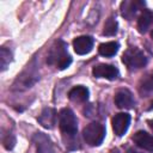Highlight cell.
Here are the masks:
<instances>
[{
    "mask_svg": "<svg viewBox=\"0 0 153 153\" xmlns=\"http://www.w3.org/2000/svg\"><path fill=\"white\" fill-rule=\"evenodd\" d=\"M48 63L55 65L59 69H66L72 63V57L67 53V44L63 41H57L51 47L48 55Z\"/></svg>",
    "mask_w": 153,
    "mask_h": 153,
    "instance_id": "cell-1",
    "label": "cell"
},
{
    "mask_svg": "<svg viewBox=\"0 0 153 153\" xmlns=\"http://www.w3.org/2000/svg\"><path fill=\"white\" fill-rule=\"evenodd\" d=\"M82 137L90 146H99L105 137V127L99 122H92L84 128Z\"/></svg>",
    "mask_w": 153,
    "mask_h": 153,
    "instance_id": "cell-2",
    "label": "cell"
},
{
    "mask_svg": "<svg viewBox=\"0 0 153 153\" xmlns=\"http://www.w3.org/2000/svg\"><path fill=\"white\" fill-rule=\"evenodd\" d=\"M122 62L129 68V69H140L146 66L147 57L139 48H129L127 49L122 55Z\"/></svg>",
    "mask_w": 153,
    "mask_h": 153,
    "instance_id": "cell-3",
    "label": "cell"
},
{
    "mask_svg": "<svg viewBox=\"0 0 153 153\" xmlns=\"http://www.w3.org/2000/svg\"><path fill=\"white\" fill-rule=\"evenodd\" d=\"M59 126H60L61 131L66 135L73 136L76 134L78 120L71 109L65 108L59 112Z\"/></svg>",
    "mask_w": 153,
    "mask_h": 153,
    "instance_id": "cell-4",
    "label": "cell"
},
{
    "mask_svg": "<svg viewBox=\"0 0 153 153\" xmlns=\"http://www.w3.org/2000/svg\"><path fill=\"white\" fill-rule=\"evenodd\" d=\"M37 79H38V74L35 71V68L27 66V68L20 75H18L17 80L13 84V88H16V90H23V88L31 87V85L35 84Z\"/></svg>",
    "mask_w": 153,
    "mask_h": 153,
    "instance_id": "cell-5",
    "label": "cell"
},
{
    "mask_svg": "<svg viewBox=\"0 0 153 153\" xmlns=\"http://www.w3.org/2000/svg\"><path fill=\"white\" fill-rule=\"evenodd\" d=\"M130 124V115L127 112H120L112 118V129L117 136L124 135Z\"/></svg>",
    "mask_w": 153,
    "mask_h": 153,
    "instance_id": "cell-6",
    "label": "cell"
},
{
    "mask_svg": "<svg viewBox=\"0 0 153 153\" xmlns=\"http://www.w3.org/2000/svg\"><path fill=\"white\" fill-rule=\"evenodd\" d=\"M92 74L96 78H105L108 80H114L118 76V69H117V67H115L112 65L100 63V65H97L93 67Z\"/></svg>",
    "mask_w": 153,
    "mask_h": 153,
    "instance_id": "cell-7",
    "label": "cell"
},
{
    "mask_svg": "<svg viewBox=\"0 0 153 153\" xmlns=\"http://www.w3.org/2000/svg\"><path fill=\"white\" fill-rule=\"evenodd\" d=\"M32 140L36 146V153H53V142L44 133H36Z\"/></svg>",
    "mask_w": 153,
    "mask_h": 153,
    "instance_id": "cell-8",
    "label": "cell"
},
{
    "mask_svg": "<svg viewBox=\"0 0 153 153\" xmlns=\"http://www.w3.org/2000/svg\"><path fill=\"white\" fill-rule=\"evenodd\" d=\"M93 38L91 36H79L73 41L74 51L79 55L88 54L93 48Z\"/></svg>",
    "mask_w": 153,
    "mask_h": 153,
    "instance_id": "cell-9",
    "label": "cell"
},
{
    "mask_svg": "<svg viewBox=\"0 0 153 153\" xmlns=\"http://www.w3.org/2000/svg\"><path fill=\"white\" fill-rule=\"evenodd\" d=\"M115 104L120 109H131L135 104L131 92L126 88L118 90L115 94Z\"/></svg>",
    "mask_w": 153,
    "mask_h": 153,
    "instance_id": "cell-10",
    "label": "cell"
},
{
    "mask_svg": "<svg viewBox=\"0 0 153 153\" xmlns=\"http://www.w3.org/2000/svg\"><path fill=\"white\" fill-rule=\"evenodd\" d=\"M145 7V1H139V0H131V1H123L121 4V12L124 18L130 20L137 10H141Z\"/></svg>",
    "mask_w": 153,
    "mask_h": 153,
    "instance_id": "cell-11",
    "label": "cell"
},
{
    "mask_svg": "<svg viewBox=\"0 0 153 153\" xmlns=\"http://www.w3.org/2000/svg\"><path fill=\"white\" fill-rule=\"evenodd\" d=\"M133 141L136 143V146H139L148 152H153V136H151L148 133H146L143 130L136 131L133 136Z\"/></svg>",
    "mask_w": 153,
    "mask_h": 153,
    "instance_id": "cell-12",
    "label": "cell"
},
{
    "mask_svg": "<svg viewBox=\"0 0 153 153\" xmlns=\"http://www.w3.org/2000/svg\"><path fill=\"white\" fill-rule=\"evenodd\" d=\"M38 122L48 129H51L56 123V111L51 108H45L38 116Z\"/></svg>",
    "mask_w": 153,
    "mask_h": 153,
    "instance_id": "cell-13",
    "label": "cell"
},
{
    "mask_svg": "<svg viewBox=\"0 0 153 153\" xmlns=\"http://www.w3.org/2000/svg\"><path fill=\"white\" fill-rule=\"evenodd\" d=\"M153 25V12L148 10H143L137 20V29L141 33L147 32V30Z\"/></svg>",
    "mask_w": 153,
    "mask_h": 153,
    "instance_id": "cell-14",
    "label": "cell"
},
{
    "mask_svg": "<svg viewBox=\"0 0 153 153\" xmlns=\"http://www.w3.org/2000/svg\"><path fill=\"white\" fill-rule=\"evenodd\" d=\"M68 97L73 102H78V103L85 102L88 98V90L85 86H75L68 92Z\"/></svg>",
    "mask_w": 153,
    "mask_h": 153,
    "instance_id": "cell-15",
    "label": "cell"
},
{
    "mask_svg": "<svg viewBox=\"0 0 153 153\" xmlns=\"http://www.w3.org/2000/svg\"><path fill=\"white\" fill-rule=\"evenodd\" d=\"M118 43L117 42H105V43H102L98 48V53L102 55V56H105V57H111L114 56L117 51H118Z\"/></svg>",
    "mask_w": 153,
    "mask_h": 153,
    "instance_id": "cell-16",
    "label": "cell"
},
{
    "mask_svg": "<svg viewBox=\"0 0 153 153\" xmlns=\"http://www.w3.org/2000/svg\"><path fill=\"white\" fill-rule=\"evenodd\" d=\"M117 32V22L115 20L114 17H110L106 19L105 24H104V30H103V35L105 36H114Z\"/></svg>",
    "mask_w": 153,
    "mask_h": 153,
    "instance_id": "cell-17",
    "label": "cell"
},
{
    "mask_svg": "<svg viewBox=\"0 0 153 153\" xmlns=\"http://www.w3.org/2000/svg\"><path fill=\"white\" fill-rule=\"evenodd\" d=\"M11 61H12V53L7 48L2 47L0 49V67H1V71H5Z\"/></svg>",
    "mask_w": 153,
    "mask_h": 153,
    "instance_id": "cell-18",
    "label": "cell"
},
{
    "mask_svg": "<svg viewBox=\"0 0 153 153\" xmlns=\"http://www.w3.org/2000/svg\"><path fill=\"white\" fill-rule=\"evenodd\" d=\"M145 91V92H151L153 91V75H148L145 80H142V84H141V91Z\"/></svg>",
    "mask_w": 153,
    "mask_h": 153,
    "instance_id": "cell-19",
    "label": "cell"
},
{
    "mask_svg": "<svg viewBox=\"0 0 153 153\" xmlns=\"http://www.w3.org/2000/svg\"><path fill=\"white\" fill-rule=\"evenodd\" d=\"M14 143H16L14 136L12 134H7L6 137L4 139V146H5V148L6 149H12L13 146H14Z\"/></svg>",
    "mask_w": 153,
    "mask_h": 153,
    "instance_id": "cell-20",
    "label": "cell"
},
{
    "mask_svg": "<svg viewBox=\"0 0 153 153\" xmlns=\"http://www.w3.org/2000/svg\"><path fill=\"white\" fill-rule=\"evenodd\" d=\"M148 124H149V127L153 129V120H149V121H148Z\"/></svg>",
    "mask_w": 153,
    "mask_h": 153,
    "instance_id": "cell-21",
    "label": "cell"
},
{
    "mask_svg": "<svg viewBox=\"0 0 153 153\" xmlns=\"http://www.w3.org/2000/svg\"><path fill=\"white\" fill-rule=\"evenodd\" d=\"M128 153H140V152H137V151H134V149H129V151H128Z\"/></svg>",
    "mask_w": 153,
    "mask_h": 153,
    "instance_id": "cell-22",
    "label": "cell"
},
{
    "mask_svg": "<svg viewBox=\"0 0 153 153\" xmlns=\"http://www.w3.org/2000/svg\"><path fill=\"white\" fill-rule=\"evenodd\" d=\"M151 36H152V38H153V30L151 31Z\"/></svg>",
    "mask_w": 153,
    "mask_h": 153,
    "instance_id": "cell-23",
    "label": "cell"
},
{
    "mask_svg": "<svg viewBox=\"0 0 153 153\" xmlns=\"http://www.w3.org/2000/svg\"><path fill=\"white\" fill-rule=\"evenodd\" d=\"M111 153H118V152H117V151H114V152H111Z\"/></svg>",
    "mask_w": 153,
    "mask_h": 153,
    "instance_id": "cell-24",
    "label": "cell"
}]
</instances>
